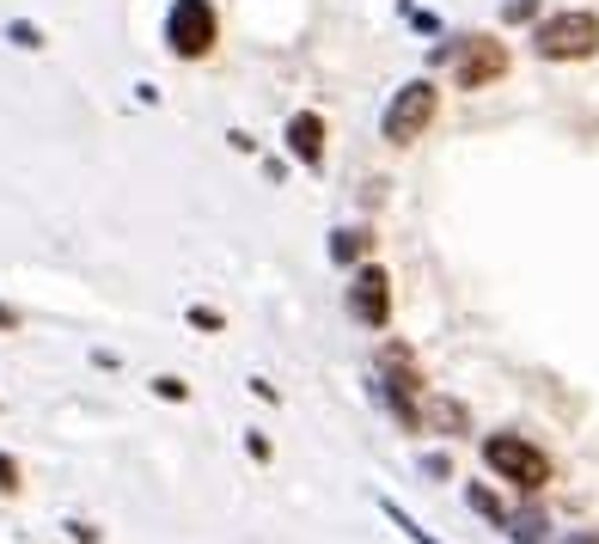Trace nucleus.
I'll use <instances>...</instances> for the list:
<instances>
[{"label":"nucleus","instance_id":"f257e3e1","mask_svg":"<svg viewBox=\"0 0 599 544\" xmlns=\"http://www.w3.org/2000/svg\"><path fill=\"white\" fill-rule=\"evenodd\" d=\"M532 49L544 56V62H587V56H599V13H582V7H568V13L538 19Z\"/></svg>","mask_w":599,"mask_h":544},{"label":"nucleus","instance_id":"f03ea898","mask_svg":"<svg viewBox=\"0 0 599 544\" xmlns=\"http://www.w3.org/2000/svg\"><path fill=\"white\" fill-rule=\"evenodd\" d=\"M220 44V13L215 0H171L166 13V49L178 62H202V56H215Z\"/></svg>","mask_w":599,"mask_h":544},{"label":"nucleus","instance_id":"7ed1b4c3","mask_svg":"<svg viewBox=\"0 0 599 544\" xmlns=\"http://www.w3.org/2000/svg\"><path fill=\"white\" fill-rule=\"evenodd\" d=\"M434 110H441L434 80H404L398 93H392V105H385V117H380V135L392 141V147H410V141L429 135Z\"/></svg>","mask_w":599,"mask_h":544},{"label":"nucleus","instance_id":"20e7f679","mask_svg":"<svg viewBox=\"0 0 599 544\" xmlns=\"http://www.w3.org/2000/svg\"><path fill=\"white\" fill-rule=\"evenodd\" d=\"M434 62H453V86L459 93H483V86H495V80L507 74V44L502 37H465V44L453 49H434Z\"/></svg>","mask_w":599,"mask_h":544},{"label":"nucleus","instance_id":"39448f33","mask_svg":"<svg viewBox=\"0 0 599 544\" xmlns=\"http://www.w3.org/2000/svg\"><path fill=\"white\" fill-rule=\"evenodd\" d=\"M483 466H490L495 477H507L514 489H526V496H538V489L551 483L544 447H532V440H520V435H490L483 440Z\"/></svg>","mask_w":599,"mask_h":544},{"label":"nucleus","instance_id":"423d86ee","mask_svg":"<svg viewBox=\"0 0 599 544\" xmlns=\"http://www.w3.org/2000/svg\"><path fill=\"white\" fill-rule=\"evenodd\" d=\"M349 318L368 330H385L392 325V276L380 264H361L349 276Z\"/></svg>","mask_w":599,"mask_h":544},{"label":"nucleus","instance_id":"0eeeda50","mask_svg":"<svg viewBox=\"0 0 599 544\" xmlns=\"http://www.w3.org/2000/svg\"><path fill=\"white\" fill-rule=\"evenodd\" d=\"M281 141H288V154L300 159L307 171L324 166V117H319V110H293L288 129H281Z\"/></svg>","mask_w":599,"mask_h":544},{"label":"nucleus","instance_id":"6e6552de","mask_svg":"<svg viewBox=\"0 0 599 544\" xmlns=\"http://www.w3.org/2000/svg\"><path fill=\"white\" fill-rule=\"evenodd\" d=\"M373 251V233H361V227H343V233H331V264H361Z\"/></svg>","mask_w":599,"mask_h":544},{"label":"nucleus","instance_id":"1a4fd4ad","mask_svg":"<svg viewBox=\"0 0 599 544\" xmlns=\"http://www.w3.org/2000/svg\"><path fill=\"white\" fill-rule=\"evenodd\" d=\"M422 428H453V435H459L465 428V404H453V398H429V404H422Z\"/></svg>","mask_w":599,"mask_h":544},{"label":"nucleus","instance_id":"9d476101","mask_svg":"<svg viewBox=\"0 0 599 544\" xmlns=\"http://www.w3.org/2000/svg\"><path fill=\"white\" fill-rule=\"evenodd\" d=\"M380 513H385V520H392V527H398V532H404V539H410V544H441V539H434V532H422V527H416V520H410V513H404V508H398V501H392V496H380Z\"/></svg>","mask_w":599,"mask_h":544},{"label":"nucleus","instance_id":"9b49d317","mask_svg":"<svg viewBox=\"0 0 599 544\" xmlns=\"http://www.w3.org/2000/svg\"><path fill=\"white\" fill-rule=\"evenodd\" d=\"M544 513H514V520H507V539L514 544H544Z\"/></svg>","mask_w":599,"mask_h":544},{"label":"nucleus","instance_id":"f8f14e48","mask_svg":"<svg viewBox=\"0 0 599 544\" xmlns=\"http://www.w3.org/2000/svg\"><path fill=\"white\" fill-rule=\"evenodd\" d=\"M465 501H471V508L483 513V520H490V527H507V508H502V501L490 496V489H483V483H471V489H465Z\"/></svg>","mask_w":599,"mask_h":544},{"label":"nucleus","instance_id":"ddd939ff","mask_svg":"<svg viewBox=\"0 0 599 544\" xmlns=\"http://www.w3.org/2000/svg\"><path fill=\"white\" fill-rule=\"evenodd\" d=\"M25 489V471H19L13 452H0V496H19Z\"/></svg>","mask_w":599,"mask_h":544},{"label":"nucleus","instance_id":"4468645a","mask_svg":"<svg viewBox=\"0 0 599 544\" xmlns=\"http://www.w3.org/2000/svg\"><path fill=\"white\" fill-rule=\"evenodd\" d=\"M7 37H13L19 49H44V32H37L32 19H13V25H7Z\"/></svg>","mask_w":599,"mask_h":544},{"label":"nucleus","instance_id":"2eb2a0df","mask_svg":"<svg viewBox=\"0 0 599 544\" xmlns=\"http://www.w3.org/2000/svg\"><path fill=\"white\" fill-rule=\"evenodd\" d=\"M154 391L166 398V404H184V398H190V386H184L178 374H159V379H154Z\"/></svg>","mask_w":599,"mask_h":544},{"label":"nucleus","instance_id":"dca6fc26","mask_svg":"<svg viewBox=\"0 0 599 544\" xmlns=\"http://www.w3.org/2000/svg\"><path fill=\"white\" fill-rule=\"evenodd\" d=\"M184 318H190V325H196V330H220V325H227V318H220L215 306H190Z\"/></svg>","mask_w":599,"mask_h":544},{"label":"nucleus","instance_id":"f3484780","mask_svg":"<svg viewBox=\"0 0 599 544\" xmlns=\"http://www.w3.org/2000/svg\"><path fill=\"white\" fill-rule=\"evenodd\" d=\"M68 539H74V544H98L105 532H98V527H86V520H68Z\"/></svg>","mask_w":599,"mask_h":544},{"label":"nucleus","instance_id":"a211bd4d","mask_svg":"<svg viewBox=\"0 0 599 544\" xmlns=\"http://www.w3.org/2000/svg\"><path fill=\"white\" fill-rule=\"evenodd\" d=\"M422 471H429V477H453V459H446V452H429V459H422Z\"/></svg>","mask_w":599,"mask_h":544},{"label":"nucleus","instance_id":"6ab92c4d","mask_svg":"<svg viewBox=\"0 0 599 544\" xmlns=\"http://www.w3.org/2000/svg\"><path fill=\"white\" fill-rule=\"evenodd\" d=\"M245 452L263 466V459H269V435H257V428H251V435H245Z\"/></svg>","mask_w":599,"mask_h":544},{"label":"nucleus","instance_id":"aec40b11","mask_svg":"<svg viewBox=\"0 0 599 544\" xmlns=\"http://www.w3.org/2000/svg\"><path fill=\"white\" fill-rule=\"evenodd\" d=\"M538 13V0H507V19H532Z\"/></svg>","mask_w":599,"mask_h":544},{"label":"nucleus","instance_id":"412c9836","mask_svg":"<svg viewBox=\"0 0 599 544\" xmlns=\"http://www.w3.org/2000/svg\"><path fill=\"white\" fill-rule=\"evenodd\" d=\"M0 330H19V312L13 306H0Z\"/></svg>","mask_w":599,"mask_h":544}]
</instances>
